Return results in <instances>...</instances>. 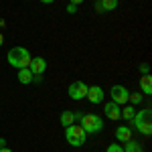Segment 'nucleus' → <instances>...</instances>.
Wrapping results in <instances>:
<instances>
[{"instance_id":"obj_1","label":"nucleus","mask_w":152,"mask_h":152,"mask_svg":"<svg viewBox=\"0 0 152 152\" xmlns=\"http://www.w3.org/2000/svg\"><path fill=\"white\" fill-rule=\"evenodd\" d=\"M6 59H8L10 67L24 69V67H28V65H31V59H33V57H31V53H28L24 47H12L10 51H8Z\"/></svg>"},{"instance_id":"obj_2","label":"nucleus","mask_w":152,"mask_h":152,"mask_svg":"<svg viewBox=\"0 0 152 152\" xmlns=\"http://www.w3.org/2000/svg\"><path fill=\"white\" fill-rule=\"evenodd\" d=\"M132 124L136 126V130L140 134L150 136L152 134V112L150 110H136V114L132 118Z\"/></svg>"},{"instance_id":"obj_3","label":"nucleus","mask_w":152,"mask_h":152,"mask_svg":"<svg viewBox=\"0 0 152 152\" xmlns=\"http://www.w3.org/2000/svg\"><path fill=\"white\" fill-rule=\"evenodd\" d=\"M79 126L85 130V134H97L104 130V118L97 114H83L79 120Z\"/></svg>"},{"instance_id":"obj_4","label":"nucleus","mask_w":152,"mask_h":152,"mask_svg":"<svg viewBox=\"0 0 152 152\" xmlns=\"http://www.w3.org/2000/svg\"><path fill=\"white\" fill-rule=\"evenodd\" d=\"M65 138H67V142H69L71 146L79 148V146H83V144H85L87 134H85V130H83L79 124H71V126H67V128H65Z\"/></svg>"},{"instance_id":"obj_5","label":"nucleus","mask_w":152,"mask_h":152,"mask_svg":"<svg viewBox=\"0 0 152 152\" xmlns=\"http://www.w3.org/2000/svg\"><path fill=\"white\" fill-rule=\"evenodd\" d=\"M110 95H112V102L118 105H124L128 104V97H130V91L124 87V85H114L110 89Z\"/></svg>"},{"instance_id":"obj_6","label":"nucleus","mask_w":152,"mask_h":152,"mask_svg":"<svg viewBox=\"0 0 152 152\" xmlns=\"http://www.w3.org/2000/svg\"><path fill=\"white\" fill-rule=\"evenodd\" d=\"M67 94H69V97L71 99H83L85 97V94H87V85L83 81H73L69 85V89H67Z\"/></svg>"},{"instance_id":"obj_7","label":"nucleus","mask_w":152,"mask_h":152,"mask_svg":"<svg viewBox=\"0 0 152 152\" xmlns=\"http://www.w3.org/2000/svg\"><path fill=\"white\" fill-rule=\"evenodd\" d=\"M104 114H105V118H107V120L118 122V120H122V105H118V104H114V102H110V104H105Z\"/></svg>"},{"instance_id":"obj_8","label":"nucleus","mask_w":152,"mask_h":152,"mask_svg":"<svg viewBox=\"0 0 152 152\" xmlns=\"http://www.w3.org/2000/svg\"><path fill=\"white\" fill-rule=\"evenodd\" d=\"M104 89L99 87V85H91V87H87V94H85V99H89L91 104H102L104 102Z\"/></svg>"},{"instance_id":"obj_9","label":"nucleus","mask_w":152,"mask_h":152,"mask_svg":"<svg viewBox=\"0 0 152 152\" xmlns=\"http://www.w3.org/2000/svg\"><path fill=\"white\" fill-rule=\"evenodd\" d=\"M28 69L33 75H43L45 69H47V61L43 57H33L31 59V65H28Z\"/></svg>"},{"instance_id":"obj_10","label":"nucleus","mask_w":152,"mask_h":152,"mask_svg":"<svg viewBox=\"0 0 152 152\" xmlns=\"http://www.w3.org/2000/svg\"><path fill=\"white\" fill-rule=\"evenodd\" d=\"M116 140L118 142H128V140H132V130H130L128 126H120V128L116 130Z\"/></svg>"},{"instance_id":"obj_11","label":"nucleus","mask_w":152,"mask_h":152,"mask_svg":"<svg viewBox=\"0 0 152 152\" xmlns=\"http://www.w3.org/2000/svg\"><path fill=\"white\" fill-rule=\"evenodd\" d=\"M18 81L23 83V85H28V83H33V73H31V69L28 67H24V69H18Z\"/></svg>"},{"instance_id":"obj_12","label":"nucleus","mask_w":152,"mask_h":152,"mask_svg":"<svg viewBox=\"0 0 152 152\" xmlns=\"http://www.w3.org/2000/svg\"><path fill=\"white\" fill-rule=\"evenodd\" d=\"M140 87H142V94H152V77H150V73L142 75Z\"/></svg>"},{"instance_id":"obj_13","label":"nucleus","mask_w":152,"mask_h":152,"mask_svg":"<svg viewBox=\"0 0 152 152\" xmlns=\"http://www.w3.org/2000/svg\"><path fill=\"white\" fill-rule=\"evenodd\" d=\"M71 124H75V114L73 112H63L61 114V126H71Z\"/></svg>"},{"instance_id":"obj_14","label":"nucleus","mask_w":152,"mask_h":152,"mask_svg":"<svg viewBox=\"0 0 152 152\" xmlns=\"http://www.w3.org/2000/svg\"><path fill=\"white\" fill-rule=\"evenodd\" d=\"M124 152H144L140 146V142L136 140H128L126 142V146H124Z\"/></svg>"},{"instance_id":"obj_15","label":"nucleus","mask_w":152,"mask_h":152,"mask_svg":"<svg viewBox=\"0 0 152 152\" xmlns=\"http://www.w3.org/2000/svg\"><path fill=\"white\" fill-rule=\"evenodd\" d=\"M99 4H102L104 12H110V10H116L118 8V0H99Z\"/></svg>"},{"instance_id":"obj_16","label":"nucleus","mask_w":152,"mask_h":152,"mask_svg":"<svg viewBox=\"0 0 152 152\" xmlns=\"http://www.w3.org/2000/svg\"><path fill=\"white\" fill-rule=\"evenodd\" d=\"M134 114H136V107H134V105H126V107L122 110V118H124V120H128V122H132Z\"/></svg>"},{"instance_id":"obj_17","label":"nucleus","mask_w":152,"mask_h":152,"mask_svg":"<svg viewBox=\"0 0 152 152\" xmlns=\"http://www.w3.org/2000/svg\"><path fill=\"white\" fill-rule=\"evenodd\" d=\"M107 152H124V146H122V144H118V142H114V144H110V146H107Z\"/></svg>"},{"instance_id":"obj_18","label":"nucleus","mask_w":152,"mask_h":152,"mask_svg":"<svg viewBox=\"0 0 152 152\" xmlns=\"http://www.w3.org/2000/svg\"><path fill=\"white\" fill-rule=\"evenodd\" d=\"M128 102H132L134 105H136V104H140V102H142V95H140V94H130Z\"/></svg>"},{"instance_id":"obj_19","label":"nucleus","mask_w":152,"mask_h":152,"mask_svg":"<svg viewBox=\"0 0 152 152\" xmlns=\"http://www.w3.org/2000/svg\"><path fill=\"white\" fill-rule=\"evenodd\" d=\"M65 10L69 12V14H75V12H77V6H75V4H71V2H69V4H67V8H65Z\"/></svg>"},{"instance_id":"obj_20","label":"nucleus","mask_w":152,"mask_h":152,"mask_svg":"<svg viewBox=\"0 0 152 152\" xmlns=\"http://www.w3.org/2000/svg\"><path fill=\"white\" fill-rule=\"evenodd\" d=\"M140 71L144 73V75H146V73L150 71V67H148V63H142V65H140Z\"/></svg>"},{"instance_id":"obj_21","label":"nucleus","mask_w":152,"mask_h":152,"mask_svg":"<svg viewBox=\"0 0 152 152\" xmlns=\"http://www.w3.org/2000/svg\"><path fill=\"white\" fill-rule=\"evenodd\" d=\"M95 10H97V12H104V8H102V4H99V0H97V4H95Z\"/></svg>"},{"instance_id":"obj_22","label":"nucleus","mask_w":152,"mask_h":152,"mask_svg":"<svg viewBox=\"0 0 152 152\" xmlns=\"http://www.w3.org/2000/svg\"><path fill=\"white\" fill-rule=\"evenodd\" d=\"M69 2H71V4H75V6H77V4H81L83 0H69Z\"/></svg>"},{"instance_id":"obj_23","label":"nucleus","mask_w":152,"mask_h":152,"mask_svg":"<svg viewBox=\"0 0 152 152\" xmlns=\"http://www.w3.org/2000/svg\"><path fill=\"white\" fill-rule=\"evenodd\" d=\"M4 146H6V140H4V138H0V148H4Z\"/></svg>"},{"instance_id":"obj_24","label":"nucleus","mask_w":152,"mask_h":152,"mask_svg":"<svg viewBox=\"0 0 152 152\" xmlns=\"http://www.w3.org/2000/svg\"><path fill=\"white\" fill-rule=\"evenodd\" d=\"M41 2H43V4H53L55 0H41Z\"/></svg>"},{"instance_id":"obj_25","label":"nucleus","mask_w":152,"mask_h":152,"mask_svg":"<svg viewBox=\"0 0 152 152\" xmlns=\"http://www.w3.org/2000/svg\"><path fill=\"white\" fill-rule=\"evenodd\" d=\"M0 152H12L10 148H6V146H4V148H0Z\"/></svg>"},{"instance_id":"obj_26","label":"nucleus","mask_w":152,"mask_h":152,"mask_svg":"<svg viewBox=\"0 0 152 152\" xmlns=\"http://www.w3.org/2000/svg\"><path fill=\"white\" fill-rule=\"evenodd\" d=\"M2 43H4V37L0 35V47H2Z\"/></svg>"},{"instance_id":"obj_27","label":"nucleus","mask_w":152,"mask_h":152,"mask_svg":"<svg viewBox=\"0 0 152 152\" xmlns=\"http://www.w3.org/2000/svg\"><path fill=\"white\" fill-rule=\"evenodd\" d=\"M26 2H28V0H26Z\"/></svg>"}]
</instances>
